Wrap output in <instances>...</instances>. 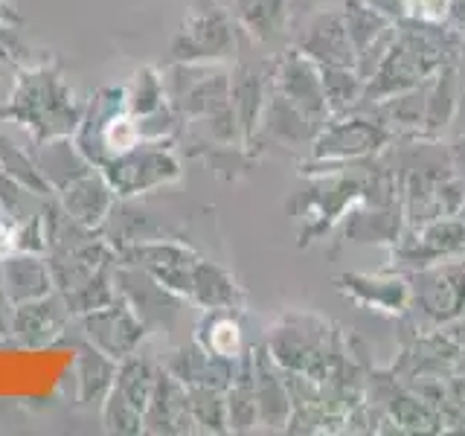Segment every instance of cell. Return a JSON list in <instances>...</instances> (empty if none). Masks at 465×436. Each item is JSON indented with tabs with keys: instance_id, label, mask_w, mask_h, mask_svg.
<instances>
[{
	"instance_id": "cell-8",
	"label": "cell",
	"mask_w": 465,
	"mask_h": 436,
	"mask_svg": "<svg viewBox=\"0 0 465 436\" xmlns=\"http://www.w3.org/2000/svg\"><path fill=\"white\" fill-rule=\"evenodd\" d=\"M102 178L116 195H140L181 178V164L163 143L143 140L134 149L116 154L99 166Z\"/></svg>"
},
{
	"instance_id": "cell-29",
	"label": "cell",
	"mask_w": 465,
	"mask_h": 436,
	"mask_svg": "<svg viewBox=\"0 0 465 436\" xmlns=\"http://www.w3.org/2000/svg\"><path fill=\"white\" fill-rule=\"evenodd\" d=\"M448 154H450V164H454L457 174L465 181V131H460V134L450 140Z\"/></svg>"
},
{
	"instance_id": "cell-9",
	"label": "cell",
	"mask_w": 465,
	"mask_h": 436,
	"mask_svg": "<svg viewBox=\"0 0 465 436\" xmlns=\"http://www.w3.org/2000/svg\"><path fill=\"white\" fill-rule=\"evenodd\" d=\"M268 64H271V73H268L271 91L285 96L291 105L300 108L317 128H323L331 114L326 105V91H323L320 67L297 47L282 50L276 58H271Z\"/></svg>"
},
{
	"instance_id": "cell-6",
	"label": "cell",
	"mask_w": 465,
	"mask_h": 436,
	"mask_svg": "<svg viewBox=\"0 0 465 436\" xmlns=\"http://www.w3.org/2000/svg\"><path fill=\"white\" fill-rule=\"evenodd\" d=\"M232 12H227L218 0H193L186 18L172 38L174 62L183 64H210L224 62L236 53V29Z\"/></svg>"
},
{
	"instance_id": "cell-17",
	"label": "cell",
	"mask_w": 465,
	"mask_h": 436,
	"mask_svg": "<svg viewBox=\"0 0 465 436\" xmlns=\"http://www.w3.org/2000/svg\"><path fill=\"white\" fill-rule=\"evenodd\" d=\"M253 387H256V419L265 428H282L291 416V392L280 378V363L268 349L253 352Z\"/></svg>"
},
{
	"instance_id": "cell-11",
	"label": "cell",
	"mask_w": 465,
	"mask_h": 436,
	"mask_svg": "<svg viewBox=\"0 0 465 436\" xmlns=\"http://www.w3.org/2000/svg\"><path fill=\"white\" fill-rule=\"evenodd\" d=\"M392 253H396L401 265L413 271L442 259L465 256V227L457 218V213L448 218H436V222L425 227L404 230L401 239L392 244Z\"/></svg>"
},
{
	"instance_id": "cell-2",
	"label": "cell",
	"mask_w": 465,
	"mask_h": 436,
	"mask_svg": "<svg viewBox=\"0 0 465 436\" xmlns=\"http://www.w3.org/2000/svg\"><path fill=\"white\" fill-rule=\"evenodd\" d=\"M411 152L399 154V201L404 213V230L425 227L436 218H448L460 210L465 198V181L450 164L448 149L428 137H407Z\"/></svg>"
},
{
	"instance_id": "cell-18",
	"label": "cell",
	"mask_w": 465,
	"mask_h": 436,
	"mask_svg": "<svg viewBox=\"0 0 465 436\" xmlns=\"http://www.w3.org/2000/svg\"><path fill=\"white\" fill-rule=\"evenodd\" d=\"M230 12L247 38L271 44L288 29L291 0H230Z\"/></svg>"
},
{
	"instance_id": "cell-10",
	"label": "cell",
	"mask_w": 465,
	"mask_h": 436,
	"mask_svg": "<svg viewBox=\"0 0 465 436\" xmlns=\"http://www.w3.org/2000/svg\"><path fill=\"white\" fill-rule=\"evenodd\" d=\"M201 256L181 242H140L125 251V265L145 271L172 294L189 300Z\"/></svg>"
},
{
	"instance_id": "cell-15",
	"label": "cell",
	"mask_w": 465,
	"mask_h": 436,
	"mask_svg": "<svg viewBox=\"0 0 465 436\" xmlns=\"http://www.w3.org/2000/svg\"><path fill=\"white\" fill-rule=\"evenodd\" d=\"M338 291L355 300L363 309L384 314H404L411 309V280L401 273H343L338 276Z\"/></svg>"
},
{
	"instance_id": "cell-14",
	"label": "cell",
	"mask_w": 465,
	"mask_h": 436,
	"mask_svg": "<svg viewBox=\"0 0 465 436\" xmlns=\"http://www.w3.org/2000/svg\"><path fill=\"white\" fill-rule=\"evenodd\" d=\"M271 64H253V62H239L230 76V99L236 120L242 128V143L253 145L259 137V120L265 111L268 91H271Z\"/></svg>"
},
{
	"instance_id": "cell-21",
	"label": "cell",
	"mask_w": 465,
	"mask_h": 436,
	"mask_svg": "<svg viewBox=\"0 0 465 436\" xmlns=\"http://www.w3.org/2000/svg\"><path fill=\"white\" fill-rule=\"evenodd\" d=\"M189 300L198 302L203 312H236L244 305V291L224 268L201 259L193 276Z\"/></svg>"
},
{
	"instance_id": "cell-20",
	"label": "cell",
	"mask_w": 465,
	"mask_h": 436,
	"mask_svg": "<svg viewBox=\"0 0 465 436\" xmlns=\"http://www.w3.org/2000/svg\"><path fill=\"white\" fill-rule=\"evenodd\" d=\"M457 105H460V62L445 64L436 76L428 79V108L419 137L436 140L445 128L454 125Z\"/></svg>"
},
{
	"instance_id": "cell-23",
	"label": "cell",
	"mask_w": 465,
	"mask_h": 436,
	"mask_svg": "<svg viewBox=\"0 0 465 436\" xmlns=\"http://www.w3.org/2000/svg\"><path fill=\"white\" fill-rule=\"evenodd\" d=\"M125 96V108L134 120H143V116H152L157 111H163L169 102H166V84L163 76H157L152 67H143L131 84L123 91Z\"/></svg>"
},
{
	"instance_id": "cell-16",
	"label": "cell",
	"mask_w": 465,
	"mask_h": 436,
	"mask_svg": "<svg viewBox=\"0 0 465 436\" xmlns=\"http://www.w3.org/2000/svg\"><path fill=\"white\" fill-rule=\"evenodd\" d=\"M143 431L154 433H183L193 425V413H189L186 401V387L181 378H174L172 372L160 370L154 378V390L149 407L143 413Z\"/></svg>"
},
{
	"instance_id": "cell-7",
	"label": "cell",
	"mask_w": 465,
	"mask_h": 436,
	"mask_svg": "<svg viewBox=\"0 0 465 436\" xmlns=\"http://www.w3.org/2000/svg\"><path fill=\"white\" fill-rule=\"evenodd\" d=\"M411 309L430 326H448L465 312V256L416 268L411 276Z\"/></svg>"
},
{
	"instance_id": "cell-26",
	"label": "cell",
	"mask_w": 465,
	"mask_h": 436,
	"mask_svg": "<svg viewBox=\"0 0 465 436\" xmlns=\"http://www.w3.org/2000/svg\"><path fill=\"white\" fill-rule=\"evenodd\" d=\"M116 382V367L114 358L105 355L102 349H84L79 361V387L84 401H102L108 399V392L114 390Z\"/></svg>"
},
{
	"instance_id": "cell-28",
	"label": "cell",
	"mask_w": 465,
	"mask_h": 436,
	"mask_svg": "<svg viewBox=\"0 0 465 436\" xmlns=\"http://www.w3.org/2000/svg\"><path fill=\"white\" fill-rule=\"evenodd\" d=\"M105 425L120 433H140L143 431V411H137L128 399L111 390L105 399Z\"/></svg>"
},
{
	"instance_id": "cell-19",
	"label": "cell",
	"mask_w": 465,
	"mask_h": 436,
	"mask_svg": "<svg viewBox=\"0 0 465 436\" xmlns=\"http://www.w3.org/2000/svg\"><path fill=\"white\" fill-rule=\"evenodd\" d=\"M58 193L64 198V213L73 218V222H79L82 227L99 224L102 218L108 215L111 198H114V189L108 186V181L96 178L94 172H84L79 178H73L70 183L58 189Z\"/></svg>"
},
{
	"instance_id": "cell-4",
	"label": "cell",
	"mask_w": 465,
	"mask_h": 436,
	"mask_svg": "<svg viewBox=\"0 0 465 436\" xmlns=\"http://www.w3.org/2000/svg\"><path fill=\"white\" fill-rule=\"evenodd\" d=\"M396 140L392 131L378 123L372 114L358 108L334 114L312 140V164H361V160L381 154Z\"/></svg>"
},
{
	"instance_id": "cell-1",
	"label": "cell",
	"mask_w": 465,
	"mask_h": 436,
	"mask_svg": "<svg viewBox=\"0 0 465 436\" xmlns=\"http://www.w3.org/2000/svg\"><path fill=\"white\" fill-rule=\"evenodd\" d=\"M460 33H454L450 26L419 21L396 24V35H392L384 58L378 62L370 82L363 84L361 105H372V102H381L392 94L425 84L445 64L460 62Z\"/></svg>"
},
{
	"instance_id": "cell-22",
	"label": "cell",
	"mask_w": 465,
	"mask_h": 436,
	"mask_svg": "<svg viewBox=\"0 0 465 436\" xmlns=\"http://www.w3.org/2000/svg\"><path fill=\"white\" fill-rule=\"evenodd\" d=\"M198 346L203 352L224 361H239L244 355L242 346V326L232 312H207L198 326Z\"/></svg>"
},
{
	"instance_id": "cell-30",
	"label": "cell",
	"mask_w": 465,
	"mask_h": 436,
	"mask_svg": "<svg viewBox=\"0 0 465 436\" xmlns=\"http://www.w3.org/2000/svg\"><path fill=\"white\" fill-rule=\"evenodd\" d=\"M445 26H450L454 33H465V0H450L448 15H445Z\"/></svg>"
},
{
	"instance_id": "cell-12",
	"label": "cell",
	"mask_w": 465,
	"mask_h": 436,
	"mask_svg": "<svg viewBox=\"0 0 465 436\" xmlns=\"http://www.w3.org/2000/svg\"><path fill=\"white\" fill-rule=\"evenodd\" d=\"M297 50L312 58L317 67H355V44L349 38L343 9H323L309 18Z\"/></svg>"
},
{
	"instance_id": "cell-13",
	"label": "cell",
	"mask_w": 465,
	"mask_h": 436,
	"mask_svg": "<svg viewBox=\"0 0 465 436\" xmlns=\"http://www.w3.org/2000/svg\"><path fill=\"white\" fill-rule=\"evenodd\" d=\"M84 326L87 334H91V343L102 349L105 355H111L114 361L134 355V349L145 332V323L137 317V312L131 305H120L116 300L102 305V309L87 312Z\"/></svg>"
},
{
	"instance_id": "cell-25",
	"label": "cell",
	"mask_w": 465,
	"mask_h": 436,
	"mask_svg": "<svg viewBox=\"0 0 465 436\" xmlns=\"http://www.w3.org/2000/svg\"><path fill=\"white\" fill-rule=\"evenodd\" d=\"M6 288L12 300L29 302L47 294L50 288V273L38 259H6Z\"/></svg>"
},
{
	"instance_id": "cell-31",
	"label": "cell",
	"mask_w": 465,
	"mask_h": 436,
	"mask_svg": "<svg viewBox=\"0 0 465 436\" xmlns=\"http://www.w3.org/2000/svg\"><path fill=\"white\" fill-rule=\"evenodd\" d=\"M462 67H460V105H457V116H454V123H457V134L460 131H465V47H462Z\"/></svg>"
},
{
	"instance_id": "cell-3",
	"label": "cell",
	"mask_w": 465,
	"mask_h": 436,
	"mask_svg": "<svg viewBox=\"0 0 465 436\" xmlns=\"http://www.w3.org/2000/svg\"><path fill=\"white\" fill-rule=\"evenodd\" d=\"M334 334L329 323L312 314H288L280 326L273 329L268 352L280 363L282 372H297L323 384L334 378L341 367V352L334 346Z\"/></svg>"
},
{
	"instance_id": "cell-32",
	"label": "cell",
	"mask_w": 465,
	"mask_h": 436,
	"mask_svg": "<svg viewBox=\"0 0 465 436\" xmlns=\"http://www.w3.org/2000/svg\"><path fill=\"white\" fill-rule=\"evenodd\" d=\"M457 218H460V222H462V227H465V198H462L460 210H457Z\"/></svg>"
},
{
	"instance_id": "cell-27",
	"label": "cell",
	"mask_w": 465,
	"mask_h": 436,
	"mask_svg": "<svg viewBox=\"0 0 465 436\" xmlns=\"http://www.w3.org/2000/svg\"><path fill=\"white\" fill-rule=\"evenodd\" d=\"M62 320H64V314H62V309L50 300H41L38 297V302H24L21 305V312H18V332L21 334H26V341H33V343H38V341H50L53 334L62 329Z\"/></svg>"
},
{
	"instance_id": "cell-24",
	"label": "cell",
	"mask_w": 465,
	"mask_h": 436,
	"mask_svg": "<svg viewBox=\"0 0 465 436\" xmlns=\"http://www.w3.org/2000/svg\"><path fill=\"white\" fill-rule=\"evenodd\" d=\"M323 76V91H326V105L329 114H346L361 105L363 96V79L358 76L355 67H320Z\"/></svg>"
},
{
	"instance_id": "cell-5",
	"label": "cell",
	"mask_w": 465,
	"mask_h": 436,
	"mask_svg": "<svg viewBox=\"0 0 465 436\" xmlns=\"http://www.w3.org/2000/svg\"><path fill=\"white\" fill-rule=\"evenodd\" d=\"M35 131V137H64L79 125V111L73 105V94L55 73H29L21 79L9 111Z\"/></svg>"
}]
</instances>
